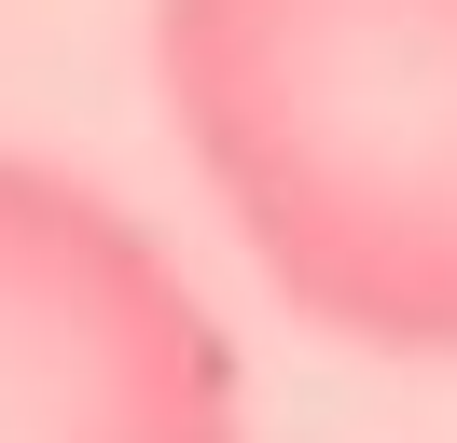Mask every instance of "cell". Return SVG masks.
<instances>
[{
    "mask_svg": "<svg viewBox=\"0 0 457 443\" xmlns=\"http://www.w3.org/2000/svg\"><path fill=\"white\" fill-rule=\"evenodd\" d=\"M0 443H250L222 305L56 153H0Z\"/></svg>",
    "mask_w": 457,
    "mask_h": 443,
    "instance_id": "7a4b0ae2",
    "label": "cell"
},
{
    "mask_svg": "<svg viewBox=\"0 0 457 443\" xmlns=\"http://www.w3.org/2000/svg\"><path fill=\"white\" fill-rule=\"evenodd\" d=\"M153 97L305 332L457 360V0H153Z\"/></svg>",
    "mask_w": 457,
    "mask_h": 443,
    "instance_id": "6da1fadb",
    "label": "cell"
}]
</instances>
